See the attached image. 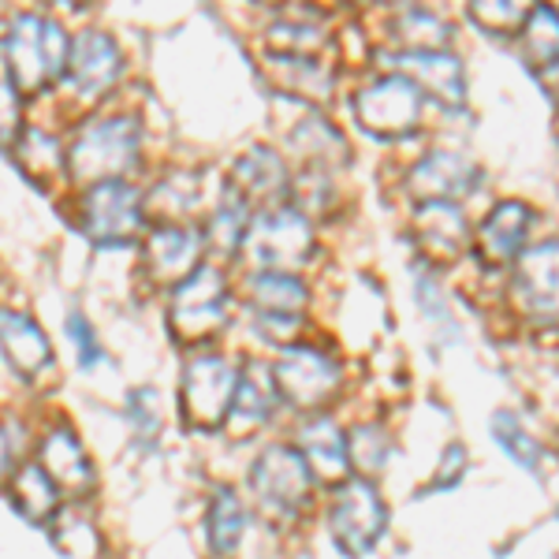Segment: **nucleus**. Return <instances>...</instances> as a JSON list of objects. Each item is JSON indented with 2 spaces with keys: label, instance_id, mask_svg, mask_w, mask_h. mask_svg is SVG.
I'll use <instances>...</instances> for the list:
<instances>
[{
  "label": "nucleus",
  "instance_id": "obj_1",
  "mask_svg": "<svg viewBox=\"0 0 559 559\" xmlns=\"http://www.w3.org/2000/svg\"><path fill=\"white\" fill-rule=\"evenodd\" d=\"M68 31L52 15L38 12H20L12 15L0 41L4 52V71L8 83L15 86V94H45L68 68Z\"/></svg>",
  "mask_w": 559,
  "mask_h": 559
},
{
  "label": "nucleus",
  "instance_id": "obj_2",
  "mask_svg": "<svg viewBox=\"0 0 559 559\" xmlns=\"http://www.w3.org/2000/svg\"><path fill=\"white\" fill-rule=\"evenodd\" d=\"M142 157V128L134 116L90 120L64 146V179L75 187L128 179Z\"/></svg>",
  "mask_w": 559,
  "mask_h": 559
},
{
  "label": "nucleus",
  "instance_id": "obj_3",
  "mask_svg": "<svg viewBox=\"0 0 559 559\" xmlns=\"http://www.w3.org/2000/svg\"><path fill=\"white\" fill-rule=\"evenodd\" d=\"M313 250H318L313 221L295 205H269L261 213H250L247 236L239 242V254L254 265V273L299 276L310 265Z\"/></svg>",
  "mask_w": 559,
  "mask_h": 559
},
{
  "label": "nucleus",
  "instance_id": "obj_4",
  "mask_svg": "<svg viewBox=\"0 0 559 559\" xmlns=\"http://www.w3.org/2000/svg\"><path fill=\"white\" fill-rule=\"evenodd\" d=\"M231 318V287L228 276L213 265H198L183 284L173 287L168 299V332L179 344H205L221 336Z\"/></svg>",
  "mask_w": 559,
  "mask_h": 559
},
{
  "label": "nucleus",
  "instance_id": "obj_5",
  "mask_svg": "<svg viewBox=\"0 0 559 559\" xmlns=\"http://www.w3.org/2000/svg\"><path fill=\"white\" fill-rule=\"evenodd\" d=\"M269 384L276 400H284L295 411H318L332 403L344 384V366L336 355L313 344H287L269 366Z\"/></svg>",
  "mask_w": 559,
  "mask_h": 559
},
{
  "label": "nucleus",
  "instance_id": "obj_6",
  "mask_svg": "<svg viewBox=\"0 0 559 559\" xmlns=\"http://www.w3.org/2000/svg\"><path fill=\"white\" fill-rule=\"evenodd\" d=\"M146 221L142 191L128 179H108V183L83 187L79 198V228L94 247H123L134 242Z\"/></svg>",
  "mask_w": 559,
  "mask_h": 559
},
{
  "label": "nucleus",
  "instance_id": "obj_7",
  "mask_svg": "<svg viewBox=\"0 0 559 559\" xmlns=\"http://www.w3.org/2000/svg\"><path fill=\"white\" fill-rule=\"evenodd\" d=\"M421 108H426V97L418 94V86L395 71L373 79L355 94V116L362 131L388 142L411 139L421 123Z\"/></svg>",
  "mask_w": 559,
  "mask_h": 559
},
{
  "label": "nucleus",
  "instance_id": "obj_8",
  "mask_svg": "<svg viewBox=\"0 0 559 559\" xmlns=\"http://www.w3.org/2000/svg\"><path fill=\"white\" fill-rule=\"evenodd\" d=\"M384 526H388V508L381 492L366 477L340 485L329 503V534L336 540L340 552L347 559L369 556L377 548V540H381Z\"/></svg>",
  "mask_w": 559,
  "mask_h": 559
},
{
  "label": "nucleus",
  "instance_id": "obj_9",
  "mask_svg": "<svg viewBox=\"0 0 559 559\" xmlns=\"http://www.w3.org/2000/svg\"><path fill=\"white\" fill-rule=\"evenodd\" d=\"M239 369L224 355H202L191 358L179 377V411L183 421H191L194 429H216L224 426L236 395Z\"/></svg>",
  "mask_w": 559,
  "mask_h": 559
},
{
  "label": "nucleus",
  "instance_id": "obj_10",
  "mask_svg": "<svg viewBox=\"0 0 559 559\" xmlns=\"http://www.w3.org/2000/svg\"><path fill=\"white\" fill-rule=\"evenodd\" d=\"M250 492L258 496V503L269 515L295 519L306 503H310L313 477L295 448L273 444L254 459V466H250Z\"/></svg>",
  "mask_w": 559,
  "mask_h": 559
},
{
  "label": "nucleus",
  "instance_id": "obj_11",
  "mask_svg": "<svg viewBox=\"0 0 559 559\" xmlns=\"http://www.w3.org/2000/svg\"><path fill=\"white\" fill-rule=\"evenodd\" d=\"M64 75L71 79V86H75V94L83 97V102H97V97H105L123 75L120 45L112 41V34L97 31V26H86V31H79L68 45Z\"/></svg>",
  "mask_w": 559,
  "mask_h": 559
},
{
  "label": "nucleus",
  "instance_id": "obj_12",
  "mask_svg": "<svg viewBox=\"0 0 559 559\" xmlns=\"http://www.w3.org/2000/svg\"><path fill=\"white\" fill-rule=\"evenodd\" d=\"M481 165L466 153H455V150H432L418 165L411 168L407 176V187L418 202H463L471 198L477 187H481Z\"/></svg>",
  "mask_w": 559,
  "mask_h": 559
},
{
  "label": "nucleus",
  "instance_id": "obj_13",
  "mask_svg": "<svg viewBox=\"0 0 559 559\" xmlns=\"http://www.w3.org/2000/svg\"><path fill=\"white\" fill-rule=\"evenodd\" d=\"M202 254H205L202 231L183 221H165L150 231L146 247H142V265H146V273L157 287L168 284L176 287L202 265Z\"/></svg>",
  "mask_w": 559,
  "mask_h": 559
},
{
  "label": "nucleus",
  "instance_id": "obj_14",
  "mask_svg": "<svg viewBox=\"0 0 559 559\" xmlns=\"http://www.w3.org/2000/svg\"><path fill=\"white\" fill-rule=\"evenodd\" d=\"M250 306H254V324L261 336L276 340V329H299L310 306V287L302 276L287 273H254L247 284Z\"/></svg>",
  "mask_w": 559,
  "mask_h": 559
},
{
  "label": "nucleus",
  "instance_id": "obj_15",
  "mask_svg": "<svg viewBox=\"0 0 559 559\" xmlns=\"http://www.w3.org/2000/svg\"><path fill=\"white\" fill-rule=\"evenodd\" d=\"M511 302L526 318L556 313V242H534L511 261Z\"/></svg>",
  "mask_w": 559,
  "mask_h": 559
},
{
  "label": "nucleus",
  "instance_id": "obj_16",
  "mask_svg": "<svg viewBox=\"0 0 559 559\" xmlns=\"http://www.w3.org/2000/svg\"><path fill=\"white\" fill-rule=\"evenodd\" d=\"M0 358L15 377L38 381L52 369V344L31 313L0 306Z\"/></svg>",
  "mask_w": 559,
  "mask_h": 559
},
{
  "label": "nucleus",
  "instance_id": "obj_17",
  "mask_svg": "<svg viewBox=\"0 0 559 559\" xmlns=\"http://www.w3.org/2000/svg\"><path fill=\"white\" fill-rule=\"evenodd\" d=\"M395 75L418 86L421 97H432L440 105H463L466 97V75L463 60L448 49H426V52H400L395 57Z\"/></svg>",
  "mask_w": 559,
  "mask_h": 559
},
{
  "label": "nucleus",
  "instance_id": "obj_18",
  "mask_svg": "<svg viewBox=\"0 0 559 559\" xmlns=\"http://www.w3.org/2000/svg\"><path fill=\"white\" fill-rule=\"evenodd\" d=\"M530 228H534V210L526 202H496L492 213L481 221L477 228V254H481L485 265L492 269H508L522 250H526V239H530Z\"/></svg>",
  "mask_w": 559,
  "mask_h": 559
},
{
  "label": "nucleus",
  "instance_id": "obj_19",
  "mask_svg": "<svg viewBox=\"0 0 559 559\" xmlns=\"http://www.w3.org/2000/svg\"><path fill=\"white\" fill-rule=\"evenodd\" d=\"M231 191H236L247 205H276V198L292 191V176L276 150L269 146H250L239 153L236 168H231Z\"/></svg>",
  "mask_w": 559,
  "mask_h": 559
},
{
  "label": "nucleus",
  "instance_id": "obj_20",
  "mask_svg": "<svg viewBox=\"0 0 559 559\" xmlns=\"http://www.w3.org/2000/svg\"><path fill=\"white\" fill-rule=\"evenodd\" d=\"M38 466L49 474V481L57 485V492L83 496L94 489V463H90L86 448L79 444V437L68 426H57L45 432Z\"/></svg>",
  "mask_w": 559,
  "mask_h": 559
},
{
  "label": "nucleus",
  "instance_id": "obj_21",
  "mask_svg": "<svg viewBox=\"0 0 559 559\" xmlns=\"http://www.w3.org/2000/svg\"><path fill=\"white\" fill-rule=\"evenodd\" d=\"M306 471L321 485H344L350 474L347 463V432L332 418H310L299 429V448Z\"/></svg>",
  "mask_w": 559,
  "mask_h": 559
},
{
  "label": "nucleus",
  "instance_id": "obj_22",
  "mask_svg": "<svg viewBox=\"0 0 559 559\" xmlns=\"http://www.w3.org/2000/svg\"><path fill=\"white\" fill-rule=\"evenodd\" d=\"M414 231L429 258L455 261L471 242V224L455 202H421L414 213Z\"/></svg>",
  "mask_w": 559,
  "mask_h": 559
},
{
  "label": "nucleus",
  "instance_id": "obj_23",
  "mask_svg": "<svg viewBox=\"0 0 559 559\" xmlns=\"http://www.w3.org/2000/svg\"><path fill=\"white\" fill-rule=\"evenodd\" d=\"M12 157L34 187H49L52 179H64V146L49 131L23 128L20 142L12 146Z\"/></svg>",
  "mask_w": 559,
  "mask_h": 559
},
{
  "label": "nucleus",
  "instance_id": "obj_24",
  "mask_svg": "<svg viewBox=\"0 0 559 559\" xmlns=\"http://www.w3.org/2000/svg\"><path fill=\"white\" fill-rule=\"evenodd\" d=\"M205 534H210V552L228 559L239 548L247 534V508H242L239 492L231 485H221L210 500V519H205Z\"/></svg>",
  "mask_w": 559,
  "mask_h": 559
},
{
  "label": "nucleus",
  "instance_id": "obj_25",
  "mask_svg": "<svg viewBox=\"0 0 559 559\" xmlns=\"http://www.w3.org/2000/svg\"><path fill=\"white\" fill-rule=\"evenodd\" d=\"M273 64V79L280 90H287L292 97H306V102H324L332 90V68L321 64L318 57H269Z\"/></svg>",
  "mask_w": 559,
  "mask_h": 559
},
{
  "label": "nucleus",
  "instance_id": "obj_26",
  "mask_svg": "<svg viewBox=\"0 0 559 559\" xmlns=\"http://www.w3.org/2000/svg\"><path fill=\"white\" fill-rule=\"evenodd\" d=\"M8 492H12L15 511H20L26 522H49L57 515L60 492L38 463H26L23 471L8 481Z\"/></svg>",
  "mask_w": 559,
  "mask_h": 559
},
{
  "label": "nucleus",
  "instance_id": "obj_27",
  "mask_svg": "<svg viewBox=\"0 0 559 559\" xmlns=\"http://www.w3.org/2000/svg\"><path fill=\"white\" fill-rule=\"evenodd\" d=\"M292 146L299 150L302 157L310 160V168H318V173H329V168H336V160H340V165L347 160L344 134L332 128L329 120H321V116H310V120L295 123Z\"/></svg>",
  "mask_w": 559,
  "mask_h": 559
},
{
  "label": "nucleus",
  "instance_id": "obj_28",
  "mask_svg": "<svg viewBox=\"0 0 559 559\" xmlns=\"http://www.w3.org/2000/svg\"><path fill=\"white\" fill-rule=\"evenodd\" d=\"M269 411H273V395L261 388L254 369H242L239 381H236V395H231V407H228V429L231 437H250L269 421Z\"/></svg>",
  "mask_w": 559,
  "mask_h": 559
},
{
  "label": "nucleus",
  "instance_id": "obj_29",
  "mask_svg": "<svg viewBox=\"0 0 559 559\" xmlns=\"http://www.w3.org/2000/svg\"><path fill=\"white\" fill-rule=\"evenodd\" d=\"M247 224H250V205L228 187L221 198V205L213 210L210 224H205V231H202L205 247H213L216 254H236L242 236H247Z\"/></svg>",
  "mask_w": 559,
  "mask_h": 559
},
{
  "label": "nucleus",
  "instance_id": "obj_30",
  "mask_svg": "<svg viewBox=\"0 0 559 559\" xmlns=\"http://www.w3.org/2000/svg\"><path fill=\"white\" fill-rule=\"evenodd\" d=\"M392 34L400 38L403 52L444 49V45L452 41V26L440 20L437 12H426V8H403L392 23Z\"/></svg>",
  "mask_w": 559,
  "mask_h": 559
},
{
  "label": "nucleus",
  "instance_id": "obj_31",
  "mask_svg": "<svg viewBox=\"0 0 559 559\" xmlns=\"http://www.w3.org/2000/svg\"><path fill=\"white\" fill-rule=\"evenodd\" d=\"M492 440L503 448V452H508V459H515V463L526 466V471H537L540 459H545V448H540V440L526 426H522V421L511 411H500L492 418Z\"/></svg>",
  "mask_w": 559,
  "mask_h": 559
},
{
  "label": "nucleus",
  "instance_id": "obj_32",
  "mask_svg": "<svg viewBox=\"0 0 559 559\" xmlns=\"http://www.w3.org/2000/svg\"><path fill=\"white\" fill-rule=\"evenodd\" d=\"M392 440H388L384 429L377 426H358L347 432V463L355 466V471H362L366 477L369 474H381L388 466V459H392Z\"/></svg>",
  "mask_w": 559,
  "mask_h": 559
},
{
  "label": "nucleus",
  "instance_id": "obj_33",
  "mask_svg": "<svg viewBox=\"0 0 559 559\" xmlns=\"http://www.w3.org/2000/svg\"><path fill=\"white\" fill-rule=\"evenodd\" d=\"M519 41L534 64H556V12L552 8H530L526 23L519 31Z\"/></svg>",
  "mask_w": 559,
  "mask_h": 559
},
{
  "label": "nucleus",
  "instance_id": "obj_34",
  "mask_svg": "<svg viewBox=\"0 0 559 559\" xmlns=\"http://www.w3.org/2000/svg\"><path fill=\"white\" fill-rule=\"evenodd\" d=\"M530 8L519 4H471V20L489 34H500V38H519L522 23H526Z\"/></svg>",
  "mask_w": 559,
  "mask_h": 559
},
{
  "label": "nucleus",
  "instance_id": "obj_35",
  "mask_svg": "<svg viewBox=\"0 0 559 559\" xmlns=\"http://www.w3.org/2000/svg\"><path fill=\"white\" fill-rule=\"evenodd\" d=\"M64 329H68V340L75 344L79 366L83 369L105 366V350H102V344H97V332H94V324H90V318L83 310H71L64 318Z\"/></svg>",
  "mask_w": 559,
  "mask_h": 559
},
{
  "label": "nucleus",
  "instance_id": "obj_36",
  "mask_svg": "<svg viewBox=\"0 0 559 559\" xmlns=\"http://www.w3.org/2000/svg\"><path fill=\"white\" fill-rule=\"evenodd\" d=\"M26 429L15 418H0V489L23 471Z\"/></svg>",
  "mask_w": 559,
  "mask_h": 559
},
{
  "label": "nucleus",
  "instance_id": "obj_37",
  "mask_svg": "<svg viewBox=\"0 0 559 559\" xmlns=\"http://www.w3.org/2000/svg\"><path fill=\"white\" fill-rule=\"evenodd\" d=\"M128 421L139 437H157L160 432V403L153 388H134L128 395Z\"/></svg>",
  "mask_w": 559,
  "mask_h": 559
},
{
  "label": "nucleus",
  "instance_id": "obj_38",
  "mask_svg": "<svg viewBox=\"0 0 559 559\" xmlns=\"http://www.w3.org/2000/svg\"><path fill=\"white\" fill-rule=\"evenodd\" d=\"M23 134V97L8 79H0V150L12 153V146Z\"/></svg>",
  "mask_w": 559,
  "mask_h": 559
},
{
  "label": "nucleus",
  "instance_id": "obj_39",
  "mask_svg": "<svg viewBox=\"0 0 559 559\" xmlns=\"http://www.w3.org/2000/svg\"><path fill=\"white\" fill-rule=\"evenodd\" d=\"M168 194H173V202L160 205V213L183 216L198 202V176L194 173H173L165 183H160V191H153V198H168Z\"/></svg>",
  "mask_w": 559,
  "mask_h": 559
},
{
  "label": "nucleus",
  "instance_id": "obj_40",
  "mask_svg": "<svg viewBox=\"0 0 559 559\" xmlns=\"http://www.w3.org/2000/svg\"><path fill=\"white\" fill-rule=\"evenodd\" d=\"M463 466H466V448L463 444H448V452H444V463H440V471L437 477H432V489H452V485L463 477Z\"/></svg>",
  "mask_w": 559,
  "mask_h": 559
}]
</instances>
